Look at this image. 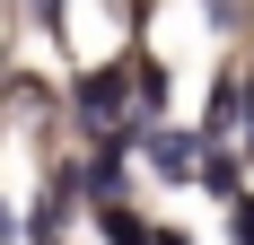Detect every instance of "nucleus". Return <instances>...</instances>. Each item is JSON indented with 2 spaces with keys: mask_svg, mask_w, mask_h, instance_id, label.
I'll return each mask as SVG.
<instances>
[{
  "mask_svg": "<svg viewBox=\"0 0 254 245\" xmlns=\"http://www.w3.org/2000/svg\"><path fill=\"white\" fill-rule=\"evenodd\" d=\"M237 245H254V201H237Z\"/></svg>",
  "mask_w": 254,
  "mask_h": 245,
  "instance_id": "3",
  "label": "nucleus"
},
{
  "mask_svg": "<svg viewBox=\"0 0 254 245\" xmlns=\"http://www.w3.org/2000/svg\"><path fill=\"white\" fill-rule=\"evenodd\" d=\"M105 237H114V245H158L149 228H140V219H123V210H114V201H105Z\"/></svg>",
  "mask_w": 254,
  "mask_h": 245,
  "instance_id": "2",
  "label": "nucleus"
},
{
  "mask_svg": "<svg viewBox=\"0 0 254 245\" xmlns=\"http://www.w3.org/2000/svg\"><path fill=\"white\" fill-rule=\"evenodd\" d=\"M131 97V88H123V79H114V70H105V79H88V88H79V105H88V122H114V105H123Z\"/></svg>",
  "mask_w": 254,
  "mask_h": 245,
  "instance_id": "1",
  "label": "nucleus"
}]
</instances>
